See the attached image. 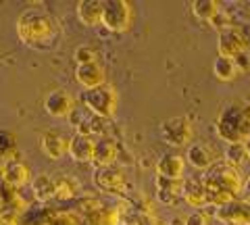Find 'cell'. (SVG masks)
I'll use <instances>...</instances> for the list:
<instances>
[{
    "instance_id": "1",
    "label": "cell",
    "mask_w": 250,
    "mask_h": 225,
    "mask_svg": "<svg viewBox=\"0 0 250 225\" xmlns=\"http://www.w3.org/2000/svg\"><path fill=\"white\" fill-rule=\"evenodd\" d=\"M17 36L19 40L36 50L52 48V44L59 38V23L50 13L40 9H27L19 15L17 23Z\"/></svg>"
},
{
    "instance_id": "2",
    "label": "cell",
    "mask_w": 250,
    "mask_h": 225,
    "mask_svg": "<svg viewBox=\"0 0 250 225\" xmlns=\"http://www.w3.org/2000/svg\"><path fill=\"white\" fill-rule=\"evenodd\" d=\"M202 180H205L208 190V205H215L217 208L238 200L242 188H244V177L238 171V167L225 161L215 163Z\"/></svg>"
},
{
    "instance_id": "3",
    "label": "cell",
    "mask_w": 250,
    "mask_h": 225,
    "mask_svg": "<svg viewBox=\"0 0 250 225\" xmlns=\"http://www.w3.org/2000/svg\"><path fill=\"white\" fill-rule=\"evenodd\" d=\"M217 136L228 144H240L250 138V106L228 104L215 123Z\"/></svg>"
},
{
    "instance_id": "4",
    "label": "cell",
    "mask_w": 250,
    "mask_h": 225,
    "mask_svg": "<svg viewBox=\"0 0 250 225\" xmlns=\"http://www.w3.org/2000/svg\"><path fill=\"white\" fill-rule=\"evenodd\" d=\"M83 106L88 108L92 115H96L100 119H108L117 113V106H119V94L113 86H104L94 88V90H85L83 92Z\"/></svg>"
},
{
    "instance_id": "5",
    "label": "cell",
    "mask_w": 250,
    "mask_h": 225,
    "mask_svg": "<svg viewBox=\"0 0 250 225\" xmlns=\"http://www.w3.org/2000/svg\"><path fill=\"white\" fill-rule=\"evenodd\" d=\"M134 23V6L127 0H104L103 27L111 34L127 32Z\"/></svg>"
},
{
    "instance_id": "6",
    "label": "cell",
    "mask_w": 250,
    "mask_h": 225,
    "mask_svg": "<svg viewBox=\"0 0 250 225\" xmlns=\"http://www.w3.org/2000/svg\"><path fill=\"white\" fill-rule=\"evenodd\" d=\"M161 138L171 148H184L192 144L194 127L188 117H171L161 123Z\"/></svg>"
},
{
    "instance_id": "7",
    "label": "cell",
    "mask_w": 250,
    "mask_h": 225,
    "mask_svg": "<svg viewBox=\"0 0 250 225\" xmlns=\"http://www.w3.org/2000/svg\"><path fill=\"white\" fill-rule=\"evenodd\" d=\"M44 113L50 115L54 119H71V115L75 113V98L71 92L57 88L50 90L44 98Z\"/></svg>"
},
{
    "instance_id": "8",
    "label": "cell",
    "mask_w": 250,
    "mask_h": 225,
    "mask_svg": "<svg viewBox=\"0 0 250 225\" xmlns=\"http://www.w3.org/2000/svg\"><path fill=\"white\" fill-rule=\"evenodd\" d=\"M217 50L219 57H228V59H236L242 52L248 50V38L246 34L238 27H231L228 32H221L217 38Z\"/></svg>"
},
{
    "instance_id": "9",
    "label": "cell",
    "mask_w": 250,
    "mask_h": 225,
    "mask_svg": "<svg viewBox=\"0 0 250 225\" xmlns=\"http://www.w3.org/2000/svg\"><path fill=\"white\" fill-rule=\"evenodd\" d=\"M96 188L108 194H121L125 190V175L117 165H108V167H98L94 169L92 175Z\"/></svg>"
},
{
    "instance_id": "10",
    "label": "cell",
    "mask_w": 250,
    "mask_h": 225,
    "mask_svg": "<svg viewBox=\"0 0 250 225\" xmlns=\"http://www.w3.org/2000/svg\"><path fill=\"white\" fill-rule=\"evenodd\" d=\"M40 148L44 157H48L50 161H61L69 154V140L57 129H48L40 136Z\"/></svg>"
},
{
    "instance_id": "11",
    "label": "cell",
    "mask_w": 250,
    "mask_h": 225,
    "mask_svg": "<svg viewBox=\"0 0 250 225\" xmlns=\"http://www.w3.org/2000/svg\"><path fill=\"white\" fill-rule=\"evenodd\" d=\"M77 21L85 27H98L103 25V15H104V2L103 0H80L75 6Z\"/></svg>"
},
{
    "instance_id": "12",
    "label": "cell",
    "mask_w": 250,
    "mask_h": 225,
    "mask_svg": "<svg viewBox=\"0 0 250 225\" xmlns=\"http://www.w3.org/2000/svg\"><path fill=\"white\" fill-rule=\"evenodd\" d=\"M75 82L85 90H94L106 83V73L98 63L94 65H77L75 67Z\"/></svg>"
},
{
    "instance_id": "13",
    "label": "cell",
    "mask_w": 250,
    "mask_h": 225,
    "mask_svg": "<svg viewBox=\"0 0 250 225\" xmlns=\"http://www.w3.org/2000/svg\"><path fill=\"white\" fill-rule=\"evenodd\" d=\"M156 198L165 205H177L179 200H184V180L156 175Z\"/></svg>"
},
{
    "instance_id": "14",
    "label": "cell",
    "mask_w": 250,
    "mask_h": 225,
    "mask_svg": "<svg viewBox=\"0 0 250 225\" xmlns=\"http://www.w3.org/2000/svg\"><path fill=\"white\" fill-rule=\"evenodd\" d=\"M186 163L188 165H192L194 169H198V171L207 173L217 161H215V152L210 150V146H207V144H190L186 148Z\"/></svg>"
},
{
    "instance_id": "15",
    "label": "cell",
    "mask_w": 250,
    "mask_h": 225,
    "mask_svg": "<svg viewBox=\"0 0 250 225\" xmlns=\"http://www.w3.org/2000/svg\"><path fill=\"white\" fill-rule=\"evenodd\" d=\"M186 169V157L179 152H165L156 163V175L169 177V180H182Z\"/></svg>"
},
{
    "instance_id": "16",
    "label": "cell",
    "mask_w": 250,
    "mask_h": 225,
    "mask_svg": "<svg viewBox=\"0 0 250 225\" xmlns=\"http://www.w3.org/2000/svg\"><path fill=\"white\" fill-rule=\"evenodd\" d=\"M117 157H119V146L115 144V140L111 138H98L94 144V157H92V165L94 167H108L115 165Z\"/></svg>"
},
{
    "instance_id": "17",
    "label": "cell",
    "mask_w": 250,
    "mask_h": 225,
    "mask_svg": "<svg viewBox=\"0 0 250 225\" xmlns=\"http://www.w3.org/2000/svg\"><path fill=\"white\" fill-rule=\"evenodd\" d=\"M2 175H4V182L6 184H11L13 188H23L25 184H31V169L27 163H23V161H11V163H6V165H2Z\"/></svg>"
},
{
    "instance_id": "18",
    "label": "cell",
    "mask_w": 250,
    "mask_h": 225,
    "mask_svg": "<svg viewBox=\"0 0 250 225\" xmlns=\"http://www.w3.org/2000/svg\"><path fill=\"white\" fill-rule=\"evenodd\" d=\"M94 144H96L94 138L82 136V134L71 136L69 138V157H71L75 163H92Z\"/></svg>"
},
{
    "instance_id": "19",
    "label": "cell",
    "mask_w": 250,
    "mask_h": 225,
    "mask_svg": "<svg viewBox=\"0 0 250 225\" xmlns=\"http://www.w3.org/2000/svg\"><path fill=\"white\" fill-rule=\"evenodd\" d=\"M184 200L194 208L208 205V190L205 180H184Z\"/></svg>"
},
{
    "instance_id": "20",
    "label": "cell",
    "mask_w": 250,
    "mask_h": 225,
    "mask_svg": "<svg viewBox=\"0 0 250 225\" xmlns=\"http://www.w3.org/2000/svg\"><path fill=\"white\" fill-rule=\"evenodd\" d=\"M71 119H73V125H75V134H82V136H100L103 134V127H104V123L100 117H96V115H92L90 111L88 113H73L71 115Z\"/></svg>"
},
{
    "instance_id": "21",
    "label": "cell",
    "mask_w": 250,
    "mask_h": 225,
    "mask_svg": "<svg viewBox=\"0 0 250 225\" xmlns=\"http://www.w3.org/2000/svg\"><path fill=\"white\" fill-rule=\"evenodd\" d=\"M31 192H34V196L38 200H42V203H46V200H50V198H57V180L46 173H38V175H34V180H31Z\"/></svg>"
},
{
    "instance_id": "22",
    "label": "cell",
    "mask_w": 250,
    "mask_h": 225,
    "mask_svg": "<svg viewBox=\"0 0 250 225\" xmlns=\"http://www.w3.org/2000/svg\"><path fill=\"white\" fill-rule=\"evenodd\" d=\"M17 136L9 129H0V165H6L11 161H17Z\"/></svg>"
},
{
    "instance_id": "23",
    "label": "cell",
    "mask_w": 250,
    "mask_h": 225,
    "mask_svg": "<svg viewBox=\"0 0 250 225\" xmlns=\"http://www.w3.org/2000/svg\"><path fill=\"white\" fill-rule=\"evenodd\" d=\"M213 73L219 82H233L236 77L240 75V69L236 65V61L233 59H228V57H219L215 59L213 63Z\"/></svg>"
},
{
    "instance_id": "24",
    "label": "cell",
    "mask_w": 250,
    "mask_h": 225,
    "mask_svg": "<svg viewBox=\"0 0 250 225\" xmlns=\"http://www.w3.org/2000/svg\"><path fill=\"white\" fill-rule=\"evenodd\" d=\"M221 4L217 0H194L192 2V13L194 17L200 21H213L219 13H221Z\"/></svg>"
},
{
    "instance_id": "25",
    "label": "cell",
    "mask_w": 250,
    "mask_h": 225,
    "mask_svg": "<svg viewBox=\"0 0 250 225\" xmlns=\"http://www.w3.org/2000/svg\"><path fill=\"white\" fill-rule=\"evenodd\" d=\"M77 192H80V184L75 182V177H59L57 180V198L61 200L75 198Z\"/></svg>"
},
{
    "instance_id": "26",
    "label": "cell",
    "mask_w": 250,
    "mask_h": 225,
    "mask_svg": "<svg viewBox=\"0 0 250 225\" xmlns=\"http://www.w3.org/2000/svg\"><path fill=\"white\" fill-rule=\"evenodd\" d=\"M246 161H248V152H246L244 142L228 144V148H225V163H229L233 167H240L242 163H246Z\"/></svg>"
},
{
    "instance_id": "27",
    "label": "cell",
    "mask_w": 250,
    "mask_h": 225,
    "mask_svg": "<svg viewBox=\"0 0 250 225\" xmlns=\"http://www.w3.org/2000/svg\"><path fill=\"white\" fill-rule=\"evenodd\" d=\"M98 57H100L98 50L92 48L90 44H82L73 50V61L77 65H94L98 63Z\"/></svg>"
},
{
    "instance_id": "28",
    "label": "cell",
    "mask_w": 250,
    "mask_h": 225,
    "mask_svg": "<svg viewBox=\"0 0 250 225\" xmlns=\"http://www.w3.org/2000/svg\"><path fill=\"white\" fill-rule=\"evenodd\" d=\"M17 198H19L17 188H13V185H11V184H6L4 180L0 182V206L11 205V203H15Z\"/></svg>"
},
{
    "instance_id": "29",
    "label": "cell",
    "mask_w": 250,
    "mask_h": 225,
    "mask_svg": "<svg viewBox=\"0 0 250 225\" xmlns=\"http://www.w3.org/2000/svg\"><path fill=\"white\" fill-rule=\"evenodd\" d=\"M208 23L213 25V29H217L219 34H221V32H228V29H231V27H233V19H231V15H229V13H225V11H221V13H219L213 21H208Z\"/></svg>"
},
{
    "instance_id": "30",
    "label": "cell",
    "mask_w": 250,
    "mask_h": 225,
    "mask_svg": "<svg viewBox=\"0 0 250 225\" xmlns=\"http://www.w3.org/2000/svg\"><path fill=\"white\" fill-rule=\"evenodd\" d=\"M184 225H208V219H207V215L205 213H200V211H194L190 213L184 219Z\"/></svg>"
},
{
    "instance_id": "31",
    "label": "cell",
    "mask_w": 250,
    "mask_h": 225,
    "mask_svg": "<svg viewBox=\"0 0 250 225\" xmlns=\"http://www.w3.org/2000/svg\"><path fill=\"white\" fill-rule=\"evenodd\" d=\"M233 61H236V65H238V69H240V73H248V71H250V50L242 52L240 57H236Z\"/></svg>"
},
{
    "instance_id": "32",
    "label": "cell",
    "mask_w": 250,
    "mask_h": 225,
    "mask_svg": "<svg viewBox=\"0 0 250 225\" xmlns=\"http://www.w3.org/2000/svg\"><path fill=\"white\" fill-rule=\"evenodd\" d=\"M242 196H244V200H248L250 203V175L244 180V188H242Z\"/></svg>"
},
{
    "instance_id": "33",
    "label": "cell",
    "mask_w": 250,
    "mask_h": 225,
    "mask_svg": "<svg viewBox=\"0 0 250 225\" xmlns=\"http://www.w3.org/2000/svg\"><path fill=\"white\" fill-rule=\"evenodd\" d=\"M244 211H246V225H250V203L244 200Z\"/></svg>"
},
{
    "instance_id": "34",
    "label": "cell",
    "mask_w": 250,
    "mask_h": 225,
    "mask_svg": "<svg viewBox=\"0 0 250 225\" xmlns=\"http://www.w3.org/2000/svg\"><path fill=\"white\" fill-rule=\"evenodd\" d=\"M244 146H246V152H248V159H250V138H248L246 142H244Z\"/></svg>"
},
{
    "instance_id": "35",
    "label": "cell",
    "mask_w": 250,
    "mask_h": 225,
    "mask_svg": "<svg viewBox=\"0 0 250 225\" xmlns=\"http://www.w3.org/2000/svg\"><path fill=\"white\" fill-rule=\"evenodd\" d=\"M215 225H233V223H225V221H217Z\"/></svg>"
},
{
    "instance_id": "36",
    "label": "cell",
    "mask_w": 250,
    "mask_h": 225,
    "mask_svg": "<svg viewBox=\"0 0 250 225\" xmlns=\"http://www.w3.org/2000/svg\"><path fill=\"white\" fill-rule=\"evenodd\" d=\"M246 6H248V11H250V2H246Z\"/></svg>"
}]
</instances>
